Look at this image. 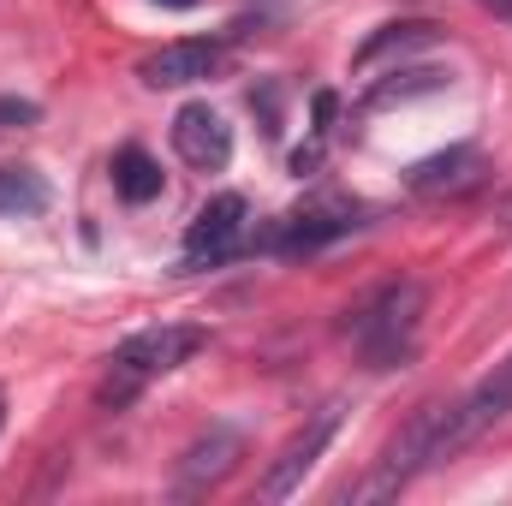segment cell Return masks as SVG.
Returning a JSON list of instances; mask_svg holds the SVG:
<instances>
[{"mask_svg":"<svg viewBox=\"0 0 512 506\" xmlns=\"http://www.w3.org/2000/svg\"><path fill=\"white\" fill-rule=\"evenodd\" d=\"M423 316H429V286L405 274V280L376 286V292L346 316V334H352V346L364 352L370 370H399V364H411V352H417Z\"/></svg>","mask_w":512,"mask_h":506,"instance_id":"cell-1","label":"cell"},{"mask_svg":"<svg viewBox=\"0 0 512 506\" xmlns=\"http://www.w3.org/2000/svg\"><path fill=\"white\" fill-rule=\"evenodd\" d=\"M209 346V328H197V322H155V328H137L131 340H120L114 352H108V370H102V387H96V399L102 405H131L149 381H161L167 370H179L185 358H197Z\"/></svg>","mask_w":512,"mask_h":506,"instance_id":"cell-2","label":"cell"},{"mask_svg":"<svg viewBox=\"0 0 512 506\" xmlns=\"http://www.w3.org/2000/svg\"><path fill=\"white\" fill-rule=\"evenodd\" d=\"M441 417H447V405H441V399H435V405H417V411H411V423L387 441V453L376 459V471L352 489V501H393L417 471L441 465Z\"/></svg>","mask_w":512,"mask_h":506,"instance_id":"cell-3","label":"cell"},{"mask_svg":"<svg viewBox=\"0 0 512 506\" xmlns=\"http://www.w3.org/2000/svg\"><path fill=\"white\" fill-rule=\"evenodd\" d=\"M251 245V203L239 191H221L197 209V221L185 227V245H179V268H221Z\"/></svg>","mask_w":512,"mask_h":506,"instance_id":"cell-4","label":"cell"},{"mask_svg":"<svg viewBox=\"0 0 512 506\" xmlns=\"http://www.w3.org/2000/svg\"><path fill=\"white\" fill-rule=\"evenodd\" d=\"M507 417H512V352L465 399H447V417H441V465L453 453H465L477 435H489L495 423H507Z\"/></svg>","mask_w":512,"mask_h":506,"instance_id":"cell-5","label":"cell"},{"mask_svg":"<svg viewBox=\"0 0 512 506\" xmlns=\"http://www.w3.org/2000/svg\"><path fill=\"white\" fill-rule=\"evenodd\" d=\"M364 215H370L364 203L322 191V197H310L304 209H292V215L268 233V251L310 256V251H322V245H334V239H346V233H358V227H364Z\"/></svg>","mask_w":512,"mask_h":506,"instance_id":"cell-6","label":"cell"},{"mask_svg":"<svg viewBox=\"0 0 512 506\" xmlns=\"http://www.w3.org/2000/svg\"><path fill=\"white\" fill-rule=\"evenodd\" d=\"M334 429H340V405H322L280 453H274V465L262 471V483H256V495L262 501H292L298 489H304V477H310V465L322 459V447L334 441Z\"/></svg>","mask_w":512,"mask_h":506,"instance_id":"cell-7","label":"cell"},{"mask_svg":"<svg viewBox=\"0 0 512 506\" xmlns=\"http://www.w3.org/2000/svg\"><path fill=\"white\" fill-rule=\"evenodd\" d=\"M245 459V435L233 429V423H209L185 453H179V471H173V495L179 501H197V495H209L215 483H227L233 477V465Z\"/></svg>","mask_w":512,"mask_h":506,"instance_id":"cell-8","label":"cell"},{"mask_svg":"<svg viewBox=\"0 0 512 506\" xmlns=\"http://www.w3.org/2000/svg\"><path fill=\"white\" fill-rule=\"evenodd\" d=\"M221 60H227L221 42H209V36H185V42H161L155 54H143V60H137V78H143L149 90H191V84L215 78Z\"/></svg>","mask_w":512,"mask_h":506,"instance_id":"cell-9","label":"cell"},{"mask_svg":"<svg viewBox=\"0 0 512 506\" xmlns=\"http://www.w3.org/2000/svg\"><path fill=\"white\" fill-rule=\"evenodd\" d=\"M173 155L197 173H221L233 161V126L209 108V102H185L173 114Z\"/></svg>","mask_w":512,"mask_h":506,"instance_id":"cell-10","label":"cell"},{"mask_svg":"<svg viewBox=\"0 0 512 506\" xmlns=\"http://www.w3.org/2000/svg\"><path fill=\"white\" fill-rule=\"evenodd\" d=\"M483 173H489V155H483L477 143H453V149H441V155H423V161L405 173V185H411L417 197H465V191L483 185Z\"/></svg>","mask_w":512,"mask_h":506,"instance_id":"cell-11","label":"cell"},{"mask_svg":"<svg viewBox=\"0 0 512 506\" xmlns=\"http://www.w3.org/2000/svg\"><path fill=\"white\" fill-rule=\"evenodd\" d=\"M114 191H120L126 203H155V197H161V161H155L149 149L126 143V149L114 155Z\"/></svg>","mask_w":512,"mask_h":506,"instance_id":"cell-12","label":"cell"},{"mask_svg":"<svg viewBox=\"0 0 512 506\" xmlns=\"http://www.w3.org/2000/svg\"><path fill=\"white\" fill-rule=\"evenodd\" d=\"M42 209H48V185H42V173H30V167H0V221L42 215Z\"/></svg>","mask_w":512,"mask_h":506,"instance_id":"cell-13","label":"cell"},{"mask_svg":"<svg viewBox=\"0 0 512 506\" xmlns=\"http://www.w3.org/2000/svg\"><path fill=\"white\" fill-rule=\"evenodd\" d=\"M429 36H435L429 24H387L382 36H370V42L358 48V72H364V66H376L382 54H405V48H417V42H429Z\"/></svg>","mask_w":512,"mask_h":506,"instance_id":"cell-14","label":"cell"},{"mask_svg":"<svg viewBox=\"0 0 512 506\" xmlns=\"http://www.w3.org/2000/svg\"><path fill=\"white\" fill-rule=\"evenodd\" d=\"M447 84V72H393V84H376V108H387V102H405V96H429V90H441Z\"/></svg>","mask_w":512,"mask_h":506,"instance_id":"cell-15","label":"cell"},{"mask_svg":"<svg viewBox=\"0 0 512 506\" xmlns=\"http://www.w3.org/2000/svg\"><path fill=\"white\" fill-rule=\"evenodd\" d=\"M12 120H18V126H30V120H36V102H18V96H0V126H12Z\"/></svg>","mask_w":512,"mask_h":506,"instance_id":"cell-16","label":"cell"},{"mask_svg":"<svg viewBox=\"0 0 512 506\" xmlns=\"http://www.w3.org/2000/svg\"><path fill=\"white\" fill-rule=\"evenodd\" d=\"M477 6H489V12H501V18H512V0H477Z\"/></svg>","mask_w":512,"mask_h":506,"instance_id":"cell-17","label":"cell"},{"mask_svg":"<svg viewBox=\"0 0 512 506\" xmlns=\"http://www.w3.org/2000/svg\"><path fill=\"white\" fill-rule=\"evenodd\" d=\"M155 6H167V12H191L197 0H155Z\"/></svg>","mask_w":512,"mask_h":506,"instance_id":"cell-18","label":"cell"},{"mask_svg":"<svg viewBox=\"0 0 512 506\" xmlns=\"http://www.w3.org/2000/svg\"><path fill=\"white\" fill-rule=\"evenodd\" d=\"M0 423H6V399H0Z\"/></svg>","mask_w":512,"mask_h":506,"instance_id":"cell-19","label":"cell"}]
</instances>
